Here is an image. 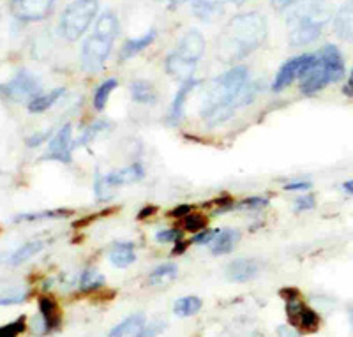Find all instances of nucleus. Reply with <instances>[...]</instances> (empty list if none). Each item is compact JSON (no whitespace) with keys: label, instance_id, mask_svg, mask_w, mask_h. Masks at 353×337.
<instances>
[{"label":"nucleus","instance_id":"5","mask_svg":"<svg viewBox=\"0 0 353 337\" xmlns=\"http://www.w3.org/2000/svg\"><path fill=\"white\" fill-rule=\"evenodd\" d=\"M119 20L112 11L103 12L94 32L87 37L81 48V65L87 72H97L105 65L110 52L119 36Z\"/></svg>","mask_w":353,"mask_h":337},{"label":"nucleus","instance_id":"8","mask_svg":"<svg viewBox=\"0 0 353 337\" xmlns=\"http://www.w3.org/2000/svg\"><path fill=\"white\" fill-rule=\"evenodd\" d=\"M0 94H4V97L14 101V103L34 101L37 96H41V83L32 72L21 69L14 74L12 80L0 85Z\"/></svg>","mask_w":353,"mask_h":337},{"label":"nucleus","instance_id":"29","mask_svg":"<svg viewBox=\"0 0 353 337\" xmlns=\"http://www.w3.org/2000/svg\"><path fill=\"white\" fill-rule=\"evenodd\" d=\"M69 216V210H44V212H30L20 214L17 221H41V219H57V217Z\"/></svg>","mask_w":353,"mask_h":337},{"label":"nucleus","instance_id":"4","mask_svg":"<svg viewBox=\"0 0 353 337\" xmlns=\"http://www.w3.org/2000/svg\"><path fill=\"white\" fill-rule=\"evenodd\" d=\"M330 17L332 9L327 0H304V4L288 18L290 43L293 46H304L316 41Z\"/></svg>","mask_w":353,"mask_h":337},{"label":"nucleus","instance_id":"21","mask_svg":"<svg viewBox=\"0 0 353 337\" xmlns=\"http://www.w3.org/2000/svg\"><path fill=\"white\" fill-rule=\"evenodd\" d=\"M156 39V30H150V32L143 34L141 37H137V39H129L125 41V45L122 46L121 59L122 61H128L131 57H134L137 53H140L141 50H145L147 46H150Z\"/></svg>","mask_w":353,"mask_h":337},{"label":"nucleus","instance_id":"27","mask_svg":"<svg viewBox=\"0 0 353 337\" xmlns=\"http://www.w3.org/2000/svg\"><path fill=\"white\" fill-rule=\"evenodd\" d=\"M105 285L103 274L97 272L96 269H87L80 277V289L81 292H94Z\"/></svg>","mask_w":353,"mask_h":337},{"label":"nucleus","instance_id":"16","mask_svg":"<svg viewBox=\"0 0 353 337\" xmlns=\"http://www.w3.org/2000/svg\"><path fill=\"white\" fill-rule=\"evenodd\" d=\"M260 267H258V261L249 260V258H241V260L232 261L226 269V277L230 281L235 283H245L249 279H253L258 274Z\"/></svg>","mask_w":353,"mask_h":337},{"label":"nucleus","instance_id":"15","mask_svg":"<svg viewBox=\"0 0 353 337\" xmlns=\"http://www.w3.org/2000/svg\"><path fill=\"white\" fill-rule=\"evenodd\" d=\"M334 30L337 37L353 43V0H346L334 18Z\"/></svg>","mask_w":353,"mask_h":337},{"label":"nucleus","instance_id":"37","mask_svg":"<svg viewBox=\"0 0 353 337\" xmlns=\"http://www.w3.org/2000/svg\"><path fill=\"white\" fill-rule=\"evenodd\" d=\"M50 131H44V133H39V134H34V136H30L27 140V145L28 147H37V145H41L43 141H46L50 138Z\"/></svg>","mask_w":353,"mask_h":337},{"label":"nucleus","instance_id":"22","mask_svg":"<svg viewBox=\"0 0 353 337\" xmlns=\"http://www.w3.org/2000/svg\"><path fill=\"white\" fill-rule=\"evenodd\" d=\"M131 96L137 103H141V105H154L157 99V92L154 89V85L149 83V81H134L131 85Z\"/></svg>","mask_w":353,"mask_h":337},{"label":"nucleus","instance_id":"12","mask_svg":"<svg viewBox=\"0 0 353 337\" xmlns=\"http://www.w3.org/2000/svg\"><path fill=\"white\" fill-rule=\"evenodd\" d=\"M309 61H311V53H304V55L293 57V59H290L288 62H285V64L281 65V69H279V72H277L276 80H274V85H272L274 92H281V90H285L286 87H290L293 81L301 76V72L304 71V68L307 65Z\"/></svg>","mask_w":353,"mask_h":337},{"label":"nucleus","instance_id":"26","mask_svg":"<svg viewBox=\"0 0 353 337\" xmlns=\"http://www.w3.org/2000/svg\"><path fill=\"white\" fill-rule=\"evenodd\" d=\"M176 277V265L173 263H165V265L157 267L150 272L149 276V283L150 285L157 286V285H166V283L173 281Z\"/></svg>","mask_w":353,"mask_h":337},{"label":"nucleus","instance_id":"18","mask_svg":"<svg viewBox=\"0 0 353 337\" xmlns=\"http://www.w3.org/2000/svg\"><path fill=\"white\" fill-rule=\"evenodd\" d=\"M201 85L200 80H188L184 81V85H182L181 89H179V92H176L175 99H173L172 103V108H170V122L172 124H179V122L182 121V116H184V105H185V99H188V96L191 92H193L194 89H198Z\"/></svg>","mask_w":353,"mask_h":337},{"label":"nucleus","instance_id":"1","mask_svg":"<svg viewBox=\"0 0 353 337\" xmlns=\"http://www.w3.org/2000/svg\"><path fill=\"white\" fill-rule=\"evenodd\" d=\"M269 25L260 12H242L233 17L217 39V57L226 64L242 61L260 48L267 39Z\"/></svg>","mask_w":353,"mask_h":337},{"label":"nucleus","instance_id":"43","mask_svg":"<svg viewBox=\"0 0 353 337\" xmlns=\"http://www.w3.org/2000/svg\"><path fill=\"white\" fill-rule=\"evenodd\" d=\"M185 251V244L184 241L175 242V247H173V254H182Z\"/></svg>","mask_w":353,"mask_h":337},{"label":"nucleus","instance_id":"38","mask_svg":"<svg viewBox=\"0 0 353 337\" xmlns=\"http://www.w3.org/2000/svg\"><path fill=\"white\" fill-rule=\"evenodd\" d=\"M286 191H307L311 189V182L301 181V182H290V184L285 185Z\"/></svg>","mask_w":353,"mask_h":337},{"label":"nucleus","instance_id":"30","mask_svg":"<svg viewBox=\"0 0 353 337\" xmlns=\"http://www.w3.org/2000/svg\"><path fill=\"white\" fill-rule=\"evenodd\" d=\"M184 229H188V232H193V233H198L201 232V229L207 228V219H205L203 216H200V214H188V216L184 217Z\"/></svg>","mask_w":353,"mask_h":337},{"label":"nucleus","instance_id":"47","mask_svg":"<svg viewBox=\"0 0 353 337\" xmlns=\"http://www.w3.org/2000/svg\"><path fill=\"white\" fill-rule=\"evenodd\" d=\"M233 4H237V6H242L244 4V2H248V0H232Z\"/></svg>","mask_w":353,"mask_h":337},{"label":"nucleus","instance_id":"36","mask_svg":"<svg viewBox=\"0 0 353 337\" xmlns=\"http://www.w3.org/2000/svg\"><path fill=\"white\" fill-rule=\"evenodd\" d=\"M216 232L217 229H209V228H205V229H201L200 233H196V235H194L193 237V244H205V245H209V242L212 241L214 238V235H216Z\"/></svg>","mask_w":353,"mask_h":337},{"label":"nucleus","instance_id":"6","mask_svg":"<svg viewBox=\"0 0 353 337\" xmlns=\"http://www.w3.org/2000/svg\"><path fill=\"white\" fill-rule=\"evenodd\" d=\"M205 52V37L198 30H189L181 39L179 46L166 59V71L173 78L188 81L193 78V72Z\"/></svg>","mask_w":353,"mask_h":337},{"label":"nucleus","instance_id":"40","mask_svg":"<svg viewBox=\"0 0 353 337\" xmlns=\"http://www.w3.org/2000/svg\"><path fill=\"white\" fill-rule=\"evenodd\" d=\"M299 2H304V0H272V8L283 11V9H288L290 6H295Z\"/></svg>","mask_w":353,"mask_h":337},{"label":"nucleus","instance_id":"23","mask_svg":"<svg viewBox=\"0 0 353 337\" xmlns=\"http://www.w3.org/2000/svg\"><path fill=\"white\" fill-rule=\"evenodd\" d=\"M64 92H65L64 89H55V90H52L50 94H41V96H37L36 99L28 103V112H30V113L46 112V110L52 108L57 101L64 96Z\"/></svg>","mask_w":353,"mask_h":337},{"label":"nucleus","instance_id":"25","mask_svg":"<svg viewBox=\"0 0 353 337\" xmlns=\"http://www.w3.org/2000/svg\"><path fill=\"white\" fill-rule=\"evenodd\" d=\"M41 249H43V242H39V241L27 242V244H23L20 249H18V251H14V253L11 254V258H9V263H11L12 267L21 265V263H25V261L30 260L32 256H36Z\"/></svg>","mask_w":353,"mask_h":337},{"label":"nucleus","instance_id":"31","mask_svg":"<svg viewBox=\"0 0 353 337\" xmlns=\"http://www.w3.org/2000/svg\"><path fill=\"white\" fill-rule=\"evenodd\" d=\"M25 316H20L18 320L11 321L8 325L0 327V337H18L25 330Z\"/></svg>","mask_w":353,"mask_h":337},{"label":"nucleus","instance_id":"39","mask_svg":"<svg viewBox=\"0 0 353 337\" xmlns=\"http://www.w3.org/2000/svg\"><path fill=\"white\" fill-rule=\"evenodd\" d=\"M193 212V207L191 205H181V207H176V209H173L172 212H170V216L172 217H185L188 214Z\"/></svg>","mask_w":353,"mask_h":337},{"label":"nucleus","instance_id":"11","mask_svg":"<svg viewBox=\"0 0 353 337\" xmlns=\"http://www.w3.org/2000/svg\"><path fill=\"white\" fill-rule=\"evenodd\" d=\"M55 0H11L12 14L21 21H39L52 11Z\"/></svg>","mask_w":353,"mask_h":337},{"label":"nucleus","instance_id":"28","mask_svg":"<svg viewBox=\"0 0 353 337\" xmlns=\"http://www.w3.org/2000/svg\"><path fill=\"white\" fill-rule=\"evenodd\" d=\"M117 89V80H106L105 83L99 85V89L96 90V96H94V106L96 110H105L106 103L110 99V94Z\"/></svg>","mask_w":353,"mask_h":337},{"label":"nucleus","instance_id":"14","mask_svg":"<svg viewBox=\"0 0 353 337\" xmlns=\"http://www.w3.org/2000/svg\"><path fill=\"white\" fill-rule=\"evenodd\" d=\"M39 313H41V327L43 334H48L52 330L59 329L62 323V313L59 309V304L52 297L39 298Z\"/></svg>","mask_w":353,"mask_h":337},{"label":"nucleus","instance_id":"42","mask_svg":"<svg viewBox=\"0 0 353 337\" xmlns=\"http://www.w3.org/2000/svg\"><path fill=\"white\" fill-rule=\"evenodd\" d=\"M161 4H165L168 6L170 9H176V8H181L182 4H185L188 0H159Z\"/></svg>","mask_w":353,"mask_h":337},{"label":"nucleus","instance_id":"7","mask_svg":"<svg viewBox=\"0 0 353 337\" xmlns=\"http://www.w3.org/2000/svg\"><path fill=\"white\" fill-rule=\"evenodd\" d=\"M99 11V0H74L61 17V34L68 41H78Z\"/></svg>","mask_w":353,"mask_h":337},{"label":"nucleus","instance_id":"44","mask_svg":"<svg viewBox=\"0 0 353 337\" xmlns=\"http://www.w3.org/2000/svg\"><path fill=\"white\" fill-rule=\"evenodd\" d=\"M345 94H350V96H352V94H353V71L350 72L348 85H346V87H345Z\"/></svg>","mask_w":353,"mask_h":337},{"label":"nucleus","instance_id":"41","mask_svg":"<svg viewBox=\"0 0 353 337\" xmlns=\"http://www.w3.org/2000/svg\"><path fill=\"white\" fill-rule=\"evenodd\" d=\"M277 334H279V337H299V332H295L292 325H283V327H279V330H277Z\"/></svg>","mask_w":353,"mask_h":337},{"label":"nucleus","instance_id":"46","mask_svg":"<svg viewBox=\"0 0 353 337\" xmlns=\"http://www.w3.org/2000/svg\"><path fill=\"white\" fill-rule=\"evenodd\" d=\"M343 189H345L346 193H348V194H352V196H353V181H348V182H345V184H343Z\"/></svg>","mask_w":353,"mask_h":337},{"label":"nucleus","instance_id":"32","mask_svg":"<svg viewBox=\"0 0 353 337\" xmlns=\"http://www.w3.org/2000/svg\"><path fill=\"white\" fill-rule=\"evenodd\" d=\"M269 203L267 198H261V196H253V198H245L242 200L241 203L237 205L239 209H248V210H258V209H263L265 205Z\"/></svg>","mask_w":353,"mask_h":337},{"label":"nucleus","instance_id":"13","mask_svg":"<svg viewBox=\"0 0 353 337\" xmlns=\"http://www.w3.org/2000/svg\"><path fill=\"white\" fill-rule=\"evenodd\" d=\"M72 129L71 125L65 124L64 127L50 140L48 156L46 159H55L61 163H69L71 161V149H72Z\"/></svg>","mask_w":353,"mask_h":337},{"label":"nucleus","instance_id":"34","mask_svg":"<svg viewBox=\"0 0 353 337\" xmlns=\"http://www.w3.org/2000/svg\"><path fill=\"white\" fill-rule=\"evenodd\" d=\"M314 196L313 194H304V196H299L295 200V210L297 212H305V210L314 209Z\"/></svg>","mask_w":353,"mask_h":337},{"label":"nucleus","instance_id":"19","mask_svg":"<svg viewBox=\"0 0 353 337\" xmlns=\"http://www.w3.org/2000/svg\"><path fill=\"white\" fill-rule=\"evenodd\" d=\"M137 260L134 254V245L131 242H117L113 244L112 251H110V261L119 269H125V267L132 265Z\"/></svg>","mask_w":353,"mask_h":337},{"label":"nucleus","instance_id":"33","mask_svg":"<svg viewBox=\"0 0 353 337\" xmlns=\"http://www.w3.org/2000/svg\"><path fill=\"white\" fill-rule=\"evenodd\" d=\"M157 242H179L182 241V232L179 228H168V229H163L156 235Z\"/></svg>","mask_w":353,"mask_h":337},{"label":"nucleus","instance_id":"3","mask_svg":"<svg viewBox=\"0 0 353 337\" xmlns=\"http://www.w3.org/2000/svg\"><path fill=\"white\" fill-rule=\"evenodd\" d=\"M345 76V61L337 46L327 45L311 55V61L301 72V90L307 96L323 90L329 83L339 81Z\"/></svg>","mask_w":353,"mask_h":337},{"label":"nucleus","instance_id":"2","mask_svg":"<svg viewBox=\"0 0 353 337\" xmlns=\"http://www.w3.org/2000/svg\"><path fill=\"white\" fill-rule=\"evenodd\" d=\"M248 69L239 68L230 69L212 81L207 90V96L201 105V116L209 124H221L233 115V110L239 106V96L248 85Z\"/></svg>","mask_w":353,"mask_h":337},{"label":"nucleus","instance_id":"10","mask_svg":"<svg viewBox=\"0 0 353 337\" xmlns=\"http://www.w3.org/2000/svg\"><path fill=\"white\" fill-rule=\"evenodd\" d=\"M286 314L290 318V325L302 332H314L320 327V316L299 298L286 300Z\"/></svg>","mask_w":353,"mask_h":337},{"label":"nucleus","instance_id":"24","mask_svg":"<svg viewBox=\"0 0 353 337\" xmlns=\"http://www.w3.org/2000/svg\"><path fill=\"white\" fill-rule=\"evenodd\" d=\"M201 305H203L201 298L194 297V295H189V297L179 298V300L175 302V307H173V311H175L176 316L188 318V316H194L196 313H200Z\"/></svg>","mask_w":353,"mask_h":337},{"label":"nucleus","instance_id":"17","mask_svg":"<svg viewBox=\"0 0 353 337\" xmlns=\"http://www.w3.org/2000/svg\"><path fill=\"white\" fill-rule=\"evenodd\" d=\"M241 241V233L237 229H217L212 241L209 242V247L214 254H228L237 247Z\"/></svg>","mask_w":353,"mask_h":337},{"label":"nucleus","instance_id":"35","mask_svg":"<svg viewBox=\"0 0 353 337\" xmlns=\"http://www.w3.org/2000/svg\"><path fill=\"white\" fill-rule=\"evenodd\" d=\"M27 297H28V292H17V293H11V295H4V297H0V305L20 304V302H23Z\"/></svg>","mask_w":353,"mask_h":337},{"label":"nucleus","instance_id":"9","mask_svg":"<svg viewBox=\"0 0 353 337\" xmlns=\"http://www.w3.org/2000/svg\"><path fill=\"white\" fill-rule=\"evenodd\" d=\"M143 166H141L140 163H134V165H131L129 168L117 170V172L108 173V175H97L94 191H96L97 198L106 200V198L112 196L113 191H115L117 187L140 181V178H143Z\"/></svg>","mask_w":353,"mask_h":337},{"label":"nucleus","instance_id":"45","mask_svg":"<svg viewBox=\"0 0 353 337\" xmlns=\"http://www.w3.org/2000/svg\"><path fill=\"white\" fill-rule=\"evenodd\" d=\"M154 210H156V209H154V207H147V209L141 210V214H140V216H138V219H145V217H147V216H152Z\"/></svg>","mask_w":353,"mask_h":337},{"label":"nucleus","instance_id":"20","mask_svg":"<svg viewBox=\"0 0 353 337\" xmlns=\"http://www.w3.org/2000/svg\"><path fill=\"white\" fill-rule=\"evenodd\" d=\"M226 2L228 0H194L193 8L200 20L212 21L217 17H221V12H223V8H225Z\"/></svg>","mask_w":353,"mask_h":337}]
</instances>
